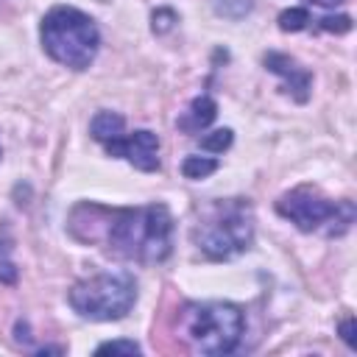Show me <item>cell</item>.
<instances>
[{
    "label": "cell",
    "instance_id": "2e32d148",
    "mask_svg": "<svg viewBox=\"0 0 357 357\" xmlns=\"http://www.w3.org/2000/svg\"><path fill=\"white\" fill-rule=\"evenodd\" d=\"M318 22V28L321 31H329V33H346V31H351V17L349 14H329V17H321V20H315Z\"/></svg>",
    "mask_w": 357,
    "mask_h": 357
},
{
    "label": "cell",
    "instance_id": "4fadbf2b",
    "mask_svg": "<svg viewBox=\"0 0 357 357\" xmlns=\"http://www.w3.org/2000/svg\"><path fill=\"white\" fill-rule=\"evenodd\" d=\"M254 0H215V11L220 17H229V20H240L251 11Z\"/></svg>",
    "mask_w": 357,
    "mask_h": 357
},
{
    "label": "cell",
    "instance_id": "7a4b0ae2",
    "mask_svg": "<svg viewBox=\"0 0 357 357\" xmlns=\"http://www.w3.org/2000/svg\"><path fill=\"white\" fill-rule=\"evenodd\" d=\"M192 243L209 259H234L254 243V212L248 198L212 201L192 226Z\"/></svg>",
    "mask_w": 357,
    "mask_h": 357
},
{
    "label": "cell",
    "instance_id": "d6986e66",
    "mask_svg": "<svg viewBox=\"0 0 357 357\" xmlns=\"http://www.w3.org/2000/svg\"><path fill=\"white\" fill-rule=\"evenodd\" d=\"M0 282H3V284H14V282H17V268H14L8 259L0 262Z\"/></svg>",
    "mask_w": 357,
    "mask_h": 357
},
{
    "label": "cell",
    "instance_id": "30bf717a",
    "mask_svg": "<svg viewBox=\"0 0 357 357\" xmlns=\"http://www.w3.org/2000/svg\"><path fill=\"white\" fill-rule=\"evenodd\" d=\"M89 134H92V139H98L103 145V142L114 139L117 134H123V117L117 112H98L89 123Z\"/></svg>",
    "mask_w": 357,
    "mask_h": 357
},
{
    "label": "cell",
    "instance_id": "52a82bcc",
    "mask_svg": "<svg viewBox=\"0 0 357 357\" xmlns=\"http://www.w3.org/2000/svg\"><path fill=\"white\" fill-rule=\"evenodd\" d=\"M103 148H106L109 156H120L142 173L159 170V139L148 128H139V131H131V134L123 131L114 139L103 142Z\"/></svg>",
    "mask_w": 357,
    "mask_h": 357
},
{
    "label": "cell",
    "instance_id": "8992f818",
    "mask_svg": "<svg viewBox=\"0 0 357 357\" xmlns=\"http://www.w3.org/2000/svg\"><path fill=\"white\" fill-rule=\"evenodd\" d=\"M70 307L89 321H120L137 301V279L126 271H103L81 279L67 293Z\"/></svg>",
    "mask_w": 357,
    "mask_h": 357
},
{
    "label": "cell",
    "instance_id": "ac0fdd59",
    "mask_svg": "<svg viewBox=\"0 0 357 357\" xmlns=\"http://www.w3.org/2000/svg\"><path fill=\"white\" fill-rule=\"evenodd\" d=\"M340 337L346 340V346H349V349H354V318H351V315L340 324Z\"/></svg>",
    "mask_w": 357,
    "mask_h": 357
},
{
    "label": "cell",
    "instance_id": "ffe728a7",
    "mask_svg": "<svg viewBox=\"0 0 357 357\" xmlns=\"http://www.w3.org/2000/svg\"><path fill=\"white\" fill-rule=\"evenodd\" d=\"M307 3H315V6H326V8H332V6H340L343 0H307Z\"/></svg>",
    "mask_w": 357,
    "mask_h": 357
},
{
    "label": "cell",
    "instance_id": "277c9868",
    "mask_svg": "<svg viewBox=\"0 0 357 357\" xmlns=\"http://www.w3.org/2000/svg\"><path fill=\"white\" fill-rule=\"evenodd\" d=\"M181 332L201 354H229L245 332V315L231 301H192L181 310Z\"/></svg>",
    "mask_w": 357,
    "mask_h": 357
},
{
    "label": "cell",
    "instance_id": "5bb4252c",
    "mask_svg": "<svg viewBox=\"0 0 357 357\" xmlns=\"http://www.w3.org/2000/svg\"><path fill=\"white\" fill-rule=\"evenodd\" d=\"M231 139H234L231 128H218V131H212V134H206L201 139V148L204 151H212V153H223L231 145Z\"/></svg>",
    "mask_w": 357,
    "mask_h": 357
},
{
    "label": "cell",
    "instance_id": "9a60e30c",
    "mask_svg": "<svg viewBox=\"0 0 357 357\" xmlns=\"http://www.w3.org/2000/svg\"><path fill=\"white\" fill-rule=\"evenodd\" d=\"M98 354H139L142 349H139V343L137 340H126V337H117V340H106V343H100L98 349H95Z\"/></svg>",
    "mask_w": 357,
    "mask_h": 357
},
{
    "label": "cell",
    "instance_id": "5b68a950",
    "mask_svg": "<svg viewBox=\"0 0 357 357\" xmlns=\"http://www.w3.org/2000/svg\"><path fill=\"white\" fill-rule=\"evenodd\" d=\"M276 212L307 234L324 231L329 237L346 234L354 223V215H357L354 204L349 198L332 201L312 184H298V187L287 190L284 195H279Z\"/></svg>",
    "mask_w": 357,
    "mask_h": 357
},
{
    "label": "cell",
    "instance_id": "9c48e42d",
    "mask_svg": "<svg viewBox=\"0 0 357 357\" xmlns=\"http://www.w3.org/2000/svg\"><path fill=\"white\" fill-rule=\"evenodd\" d=\"M215 117H218V103H215L209 95H198V98H192V103L178 114L176 126H178V131L195 137L198 131H204L206 126H212Z\"/></svg>",
    "mask_w": 357,
    "mask_h": 357
},
{
    "label": "cell",
    "instance_id": "7c38bea8",
    "mask_svg": "<svg viewBox=\"0 0 357 357\" xmlns=\"http://www.w3.org/2000/svg\"><path fill=\"white\" fill-rule=\"evenodd\" d=\"M310 22H312V17H310V11H307V8H301V6L284 8V11L279 14V28H282V31H290V33L304 31Z\"/></svg>",
    "mask_w": 357,
    "mask_h": 357
},
{
    "label": "cell",
    "instance_id": "3957f363",
    "mask_svg": "<svg viewBox=\"0 0 357 357\" xmlns=\"http://www.w3.org/2000/svg\"><path fill=\"white\" fill-rule=\"evenodd\" d=\"M39 39L45 53L70 70H86L100 47L95 20L73 6H53L42 17Z\"/></svg>",
    "mask_w": 357,
    "mask_h": 357
},
{
    "label": "cell",
    "instance_id": "8fae6325",
    "mask_svg": "<svg viewBox=\"0 0 357 357\" xmlns=\"http://www.w3.org/2000/svg\"><path fill=\"white\" fill-rule=\"evenodd\" d=\"M218 167H220V162L212 159V156H187V159L181 162V173H184V178H192V181L212 176Z\"/></svg>",
    "mask_w": 357,
    "mask_h": 357
},
{
    "label": "cell",
    "instance_id": "6da1fadb",
    "mask_svg": "<svg viewBox=\"0 0 357 357\" xmlns=\"http://www.w3.org/2000/svg\"><path fill=\"white\" fill-rule=\"evenodd\" d=\"M70 231L75 240L103 245L112 254L153 265L173 251V215L165 204L145 206H100L78 204L70 212Z\"/></svg>",
    "mask_w": 357,
    "mask_h": 357
},
{
    "label": "cell",
    "instance_id": "e0dca14e",
    "mask_svg": "<svg viewBox=\"0 0 357 357\" xmlns=\"http://www.w3.org/2000/svg\"><path fill=\"white\" fill-rule=\"evenodd\" d=\"M173 22H178L176 11H170V8H159V11H153V33H165V31H170Z\"/></svg>",
    "mask_w": 357,
    "mask_h": 357
},
{
    "label": "cell",
    "instance_id": "ba28073f",
    "mask_svg": "<svg viewBox=\"0 0 357 357\" xmlns=\"http://www.w3.org/2000/svg\"><path fill=\"white\" fill-rule=\"evenodd\" d=\"M265 67H268L273 75L282 78V89H284L287 95H293V100L307 103L310 86H312V73H310L307 67H301L293 56L276 53V50L265 53Z\"/></svg>",
    "mask_w": 357,
    "mask_h": 357
}]
</instances>
